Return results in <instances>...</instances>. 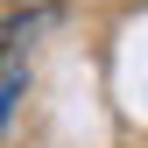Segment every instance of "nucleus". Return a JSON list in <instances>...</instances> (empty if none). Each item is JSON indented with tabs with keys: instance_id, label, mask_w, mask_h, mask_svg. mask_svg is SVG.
I'll list each match as a JSON object with an SVG mask.
<instances>
[{
	"instance_id": "obj_1",
	"label": "nucleus",
	"mask_w": 148,
	"mask_h": 148,
	"mask_svg": "<svg viewBox=\"0 0 148 148\" xmlns=\"http://www.w3.org/2000/svg\"><path fill=\"white\" fill-rule=\"evenodd\" d=\"M35 28H49V7H42V14H21V21H7V28H0V57L21 42V35H35Z\"/></svg>"
}]
</instances>
